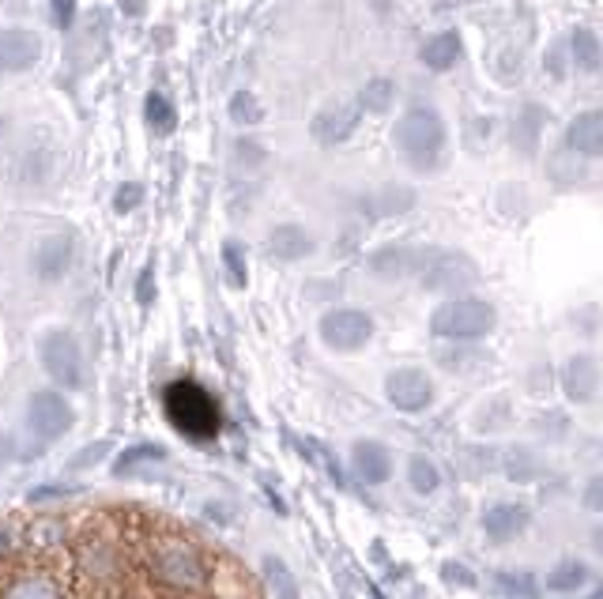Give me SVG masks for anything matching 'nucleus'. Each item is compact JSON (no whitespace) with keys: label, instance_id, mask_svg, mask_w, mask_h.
Wrapping results in <instances>:
<instances>
[{"label":"nucleus","instance_id":"b1692460","mask_svg":"<svg viewBox=\"0 0 603 599\" xmlns=\"http://www.w3.org/2000/svg\"><path fill=\"white\" fill-rule=\"evenodd\" d=\"M584 580H589V566H584V562H577V558L558 562V566L547 573V588H550V592H577Z\"/></svg>","mask_w":603,"mask_h":599},{"label":"nucleus","instance_id":"f8f14e48","mask_svg":"<svg viewBox=\"0 0 603 599\" xmlns=\"http://www.w3.org/2000/svg\"><path fill=\"white\" fill-rule=\"evenodd\" d=\"M155 573L166 585H177V588H197L204 580V566L189 546H163L155 558Z\"/></svg>","mask_w":603,"mask_h":599},{"label":"nucleus","instance_id":"7ed1b4c3","mask_svg":"<svg viewBox=\"0 0 603 599\" xmlns=\"http://www.w3.org/2000/svg\"><path fill=\"white\" fill-rule=\"evenodd\" d=\"M430 329L441 339H479L495 329V306L479 298H449L430 316Z\"/></svg>","mask_w":603,"mask_h":599},{"label":"nucleus","instance_id":"0eeeda50","mask_svg":"<svg viewBox=\"0 0 603 599\" xmlns=\"http://www.w3.org/2000/svg\"><path fill=\"white\" fill-rule=\"evenodd\" d=\"M321 344L328 350H339V355H351V350H362L373 336V321L370 313L362 310H328L317 324Z\"/></svg>","mask_w":603,"mask_h":599},{"label":"nucleus","instance_id":"20e7f679","mask_svg":"<svg viewBox=\"0 0 603 599\" xmlns=\"http://www.w3.org/2000/svg\"><path fill=\"white\" fill-rule=\"evenodd\" d=\"M419 284L427 290H441V295H456L468 290L479 276L475 261L461 250H419V268H415Z\"/></svg>","mask_w":603,"mask_h":599},{"label":"nucleus","instance_id":"72a5a7b5","mask_svg":"<svg viewBox=\"0 0 603 599\" xmlns=\"http://www.w3.org/2000/svg\"><path fill=\"white\" fill-rule=\"evenodd\" d=\"M540 122H543L540 110H524V114H521V125H517V148H521V151H532V148H536V140H540Z\"/></svg>","mask_w":603,"mask_h":599},{"label":"nucleus","instance_id":"cd10ccee","mask_svg":"<svg viewBox=\"0 0 603 599\" xmlns=\"http://www.w3.org/2000/svg\"><path fill=\"white\" fill-rule=\"evenodd\" d=\"M502 472L513 479V483H532V479H540V464L532 452L524 449H509L502 457Z\"/></svg>","mask_w":603,"mask_h":599},{"label":"nucleus","instance_id":"f257e3e1","mask_svg":"<svg viewBox=\"0 0 603 599\" xmlns=\"http://www.w3.org/2000/svg\"><path fill=\"white\" fill-rule=\"evenodd\" d=\"M396 143L419 174H434L445 155V122L430 106H411L396 125Z\"/></svg>","mask_w":603,"mask_h":599},{"label":"nucleus","instance_id":"6ab92c4d","mask_svg":"<svg viewBox=\"0 0 603 599\" xmlns=\"http://www.w3.org/2000/svg\"><path fill=\"white\" fill-rule=\"evenodd\" d=\"M159 460H166V445H159V441H136L125 452H117L114 464H109V472H114L117 479H125V475L140 472L143 464H159Z\"/></svg>","mask_w":603,"mask_h":599},{"label":"nucleus","instance_id":"4468645a","mask_svg":"<svg viewBox=\"0 0 603 599\" xmlns=\"http://www.w3.org/2000/svg\"><path fill=\"white\" fill-rule=\"evenodd\" d=\"M351 472L362 479V483L378 486L393 475V452L381 441H355L351 445Z\"/></svg>","mask_w":603,"mask_h":599},{"label":"nucleus","instance_id":"e433bc0d","mask_svg":"<svg viewBox=\"0 0 603 599\" xmlns=\"http://www.w3.org/2000/svg\"><path fill=\"white\" fill-rule=\"evenodd\" d=\"M234 155H237V166H260V162H265V148H260L257 140H237Z\"/></svg>","mask_w":603,"mask_h":599},{"label":"nucleus","instance_id":"ddd939ff","mask_svg":"<svg viewBox=\"0 0 603 599\" xmlns=\"http://www.w3.org/2000/svg\"><path fill=\"white\" fill-rule=\"evenodd\" d=\"M529 520H532V512H529V505H521V502H498L483 512V528H487L490 543H509V539H517L524 528H529Z\"/></svg>","mask_w":603,"mask_h":599},{"label":"nucleus","instance_id":"bb28decb","mask_svg":"<svg viewBox=\"0 0 603 599\" xmlns=\"http://www.w3.org/2000/svg\"><path fill=\"white\" fill-rule=\"evenodd\" d=\"M407 483H411V491H419V494H434L441 486L438 464L430 457H411L407 460Z\"/></svg>","mask_w":603,"mask_h":599},{"label":"nucleus","instance_id":"9b49d317","mask_svg":"<svg viewBox=\"0 0 603 599\" xmlns=\"http://www.w3.org/2000/svg\"><path fill=\"white\" fill-rule=\"evenodd\" d=\"M42 61V38L27 27L0 31V72H31Z\"/></svg>","mask_w":603,"mask_h":599},{"label":"nucleus","instance_id":"2f4dec72","mask_svg":"<svg viewBox=\"0 0 603 599\" xmlns=\"http://www.w3.org/2000/svg\"><path fill=\"white\" fill-rule=\"evenodd\" d=\"M114 452V441H91L88 449H80L72 460H68V472H83V468H95L98 460H106Z\"/></svg>","mask_w":603,"mask_h":599},{"label":"nucleus","instance_id":"c9c22d12","mask_svg":"<svg viewBox=\"0 0 603 599\" xmlns=\"http://www.w3.org/2000/svg\"><path fill=\"white\" fill-rule=\"evenodd\" d=\"M4 599H61V596H57L54 585H46V580H20Z\"/></svg>","mask_w":603,"mask_h":599},{"label":"nucleus","instance_id":"9d476101","mask_svg":"<svg viewBox=\"0 0 603 599\" xmlns=\"http://www.w3.org/2000/svg\"><path fill=\"white\" fill-rule=\"evenodd\" d=\"M359 117H362V106L359 102H333V106H325L317 117H313L310 133L317 143H325V148H336V143L351 140V133L359 128Z\"/></svg>","mask_w":603,"mask_h":599},{"label":"nucleus","instance_id":"4be33fe9","mask_svg":"<svg viewBox=\"0 0 603 599\" xmlns=\"http://www.w3.org/2000/svg\"><path fill=\"white\" fill-rule=\"evenodd\" d=\"M143 122H148L151 133L170 136L177 128V106H174V99H170L166 91H151V95L143 99Z\"/></svg>","mask_w":603,"mask_h":599},{"label":"nucleus","instance_id":"f3484780","mask_svg":"<svg viewBox=\"0 0 603 599\" xmlns=\"http://www.w3.org/2000/svg\"><path fill=\"white\" fill-rule=\"evenodd\" d=\"M268 253L283 264H294L313 253V238L305 234L299 222H279V227L268 234Z\"/></svg>","mask_w":603,"mask_h":599},{"label":"nucleus","instance_id":"c756f323","mask_svg":"<svg viewBox=\"0 0 603 599\" xmlns=\"http://www.w3.org/2000/svg\"><path fill=\"white\" fill-rule=\"evenodd\" d=\"M260 117H265V110H260V99L253 95V91H237V95L231 99V122L234 125L250 128V125H257Z\"/></svg>","mask_w":603,"mask_h":599},{"label":"nucleus","instance_id":"473e14b6","mask_svg":"<svg viewBox=\"0 0 603 599\" xmlns=\"http://www.w3.org/2000/svg\"><path fill=\"white\" fill-rule=\"evenodd\" d=\"M80 486H68V483H46V486H31L27 491V502L31 505H46V502H65V498H76Z\"/></svg>","mask_w":603,"mask_h":599},{"label":"nucleus","instance_id":"2eb2a0df","mask_svg":"<svg viewBox=\"0 0 603 599\" xmlns=\"http://www.w3.org/2000/svg\"><path fill=\"white\" fill-rule=\"evenodd\" d=\"M566 143L570 151L584 159H603V114L600 110H584L577 114L570 128H566Z\"/></svg>","mask_w":603,"mask_h":599},{"label":"nucleus","instance_id":"423d86ee","mask_svg":"<svg viewBox=\"0 0 603 599\" xmlns=\"http://www.w3.org/2000/svg\"><path fill=\"white\" fill-rule=\"evenodd\" d=\"M166 404H170L174 423L182 426L185 434H193V438H211V434L219 430V411L200 384H193V381L170 384Z\"/></svg>","mask_w":603,"mask_h":599},{"label":"nucleus","instance_id":"7c9ffc66","mask_svg":"<svg viewBox=\"0 0 603 599\" xmlns=\"http://www.w3.org/2000/svg\"><path fill=\"white\" fill-rule=\"evenodd\" d=\"M223 268H227V279H231L237 290L250 284V268H245V250L237 242H227L223 245Z\"/></svg>","mask_w":603,"mask_h":599},{"label":"nucleus","instance_id":"412c9836","mask_svg":"<svg viewBox=\"0 0 603 599\" xmlns=\"http://www.w3.org/2000/svg\"><path fill=\"white\" fill-rule=\"evenodd\" d=\"M461 34L456 31H441L434 34V38L422 46V65L434 68V72H445V68H453L456 61H461Z\"/></svg>","mask_w":603,"mask_h":599},{"label":"nucleus","instance_id":"1a4fd4ad","mask_svg":"<svg viewBox=\"0 0 603 599\" xmlns=\"http://www.w3.org/2000/svg\"><path fill=\"white\" fill-rule=\"evenodd\" d=\"M385 396H389V404H393L396 411H407V415H415V411H427L430 407V400H434V381H430L422 370H415V366H404V370L389 373Z\"/></svg>","mask_w":603,"mask_h":599},{"label":"nucleus","instance_id":"dca6fc26","mask_svg":"<svg viewBox=\"0 0 603 599\" xmlns=\"http://www.w3.org/2000/svg\"><path fill=\"white\" fill-rule=\"evenodd\" d=\"M563 389H566V396H570L573 404L592 400L596 396V389H600V366L592 362L589 355H573L570 362H566V370H563Z\"/></svg>","mask_w":603,"mask_h":599},{"label":"nucleus","instance_id":"39448f33","mask_svg":"<svg viewBox=\"0 0 603 599\" xmlns=\"http://www.w3.org/2000/svg\"><path fill=\"white\" fill-rule=\"evenodd\" d=\"M72 426H76V407L68 404L61 389H34L27 396V434L42 449L61 441Z\"/></svg>","mask_w":603,"mask_h":599},{"label":"nucleus","instance_id":"37998d69","mask_svg":"<svg viewBox=\"0 0 603 599\" xmlns=\"http://www.w3.org/2000/svg\"><path fill=\"white\" fill-rule=\"evenodd\" d=\"M596 599H603V588H600V592H596Z\"/></svg>","mask_w":603,"mask_h":599},{"label":"nucleus","instance_id":"f03ea898","mask_svg":"<svg viewBox=\"0 0 603 599\" xmlns=\"http://www.w3.org/2000/svg\"><path fill=\"white\" fill-rule=\"evenodd\" d=\"M38 362L46 370V378L54 381V389L61 392H80L88 384V358L76 339V332L68 329H49L38 339Z\"/></svg>","mask_w":603,"mask_h":599},{"label":"nucleus","instance_id":"a19ab883","mask_svg":"<svg viewBox=\"0 0 603 599\" xmlns=\"http://www.w3.org/2000/svg\"><path fill=\"white\" fill-rule=\"evenodd\" d=\"M445 577H449V580H464V585H468V588L475 585V577H472V573H461L456 566H445Z\"/></svg>","mask_w":603,"mask_h":599},{"label":"nucleus","instance_id":"6e6552de","mask_svg":"<svg viewBox=\"0 0 603 599\" xmlns=\"http://www.w3.org/2000/svg\"><path fill=\"white\" fill-rule=\"evenodd\" d=\"M72 264H76V234H65V230L46 234L31 253V272L42 284H61L68 272H72Z\"/></svg>","mask_w":603,"mask_h":599},{"label":"nucleus","instance_id":"c85d7f7f","mask_svg":"<svg viewBox=\"0 0 603 599\" xmlns=\"http://www.w3.org/2000/svg\"><path fill=\"white\" fill-rule=\"evenodd\" d=\"M411 204H415L411 193H404V189H396V185H389V189H381V196H373L367 208L373 211V216H396V211H407Z\"/></svg>","mask_w":603,"mask_h":599},{"label":"nucleus","instance_id":"58836bf2","mask_svg":"<svg viewBox=\"0 0 603 599\" xmlns=\"http://www.w3.org/2000/svg\"><path fill=\"white\" fill-rule=\"evenodd\" d=\"M584 505H589V509H596V512H603V475L592 479V483L584 486Z\"/></svg>","mask_w":603,"mask_h":599},{"label":"nucleus","instance_id":"a211bd4d","mask_svg":"<svg viewBox=\"0 0 603 599\" xmlns=\"http://www.w3.org/2000/svg\"><path fill=\"white\" fill-rule=\"evenodd\" d=\"M419 268V250H407V245H385L370 256V272L381 279H404Z\"/></svg>","mask_w":603,"mask_h":599},{"label":"nucleus","instance_id":"4c0bfd02","mask_svg":"<svg viewBox=\"0 0 603 599\" xmlns=\"http://www.w3.org/2000/svg\"><path fill=\"white\" fill-rule=\"evenodd\" d=\"M136 302H140V306L155 302V272H151V268H143L140 279H136Z\"/></svg>","mask_w":603,"mask_h":599},{"label":"nucleus","instance_id":"a878e982","mask_svg":"<svg viewBox=\"0 0 603 599\" xmlns=\"http://www.w3.org/2000/svg\"><path fill=\"white\" fill-rule=\"evenodd\" d=\"M495 592L502 599H540L532 573H495Z\"/></svg>","mask_w":603,"mask_h":599},{"label":"nucleus","instance_id":"aec40b11","mask_svg":"<svg viewBox=\"0 0 603 599\" xmlns=\"http://www.w3.org/2000/svg\"><path fill=\"white\" fill-rule=\"evenodd\" d=\"M260 577H265L271 599H302L291 566H287L283 558H276V554H265V558H260Z\"/></svg>","mask_w":603,"mask_h":599},{"label":"nucleus","instance_id":"5701e85b","mask_svg":"<svg viewBox=\"0 0 603 599\" xmlns=\"http://www.w3.org/2000/svg\"><path fill=\"white\" fill-rule=\"evenodd\" d=\"M570 46H573V61H577L581 72H596V68L603 65V46L589 27H577Z\"/></svg>","mask_w":603,"mask_h":599},{"label":"nucleus","instance_id":"79ce46f5","mask_svg":"<svg viewBox=\"0 0 603 599\" xmlns=\"http://www.w3.org/2000/svg\"><path fill=\"white\" fill-rule=\"evenodd\" d=\"M592 546H596V551L603 554V528H596V532H592Z\"/></svg>","mask_w":603,"mask_h":599},{"label":"nucleus","instance_id":"393cba45","mask_svg":"<svg viewBox=\"0 0 603 599\" xmlns=\"http://www.w3.org/2000/svg\"><path fill=\"white\" fill-rule=\"evenodd\" d=\"M393 95H396L393 80H385V76H373V80L367 83V88L359 91V106H362V114H385V110L393 106Z\"/></svg>","mask_w":603,"mask_h":599},{"label":"nucleus","instance_id":"ea45409f","mask_svg":"<svg viewBox=\"0 0 603 599\" xmlns=\"http://www.w3.org/2000/svg\"><path fill=\"white\" fill-rule=\"evenodd\" d=\"M72 15H76V0H54V20H57V27H68V23H72Z\"/></svg>","mask_w":603,"mask_h":599},{"label":"nucleus","instance_id":"f704fd0d","mask_svg":"<svg viewBox=\"0 0 603 599\" xmlns=\"http://www.w3.org/2000/svg\"><path fill=\"white\" fill-rule=\"evenodd\" d=\"M143 204V185L140 182H125L121 189L114 193V211L117 216H129V211H136Z\"/></svg>","mask_w":603,"mask_h":599}]
</instances>
